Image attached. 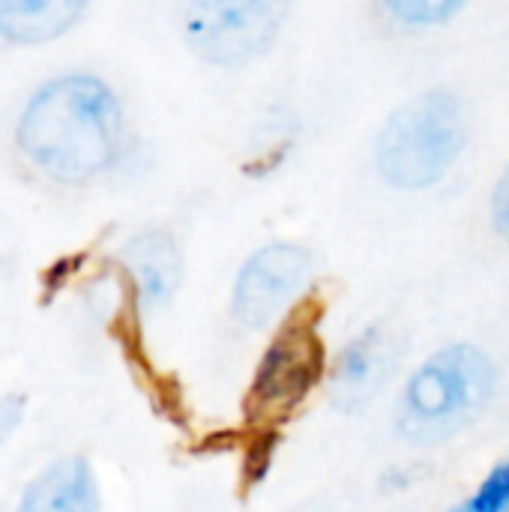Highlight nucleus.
Listing matches in <instances>:
<instances>
[{
    "instance_id": "nucleus-1",
    "label": "nucleus",
    "mask_w": 509,
    "mask_h": 512,
    "mask_svg": "<svg viewBox=\"0 0 509 512\" xmlns=\"http://www.w3.org/2000/svg\"><path fill=\"white\" fill-rule=\"evenodd\" d=\"M15 138L21 153L51 180L87 183L117 159L120 102L93 75H60L30 96Z\"/></svg>"
},
{
    "instance_id": "nucleus-2",
    "label": "nucleus",
    "mask_w": 509,
    "mask_h": 512,
    "mask_svg": "<svg viewBox=\"0 0 509 512\" xmlns=\"http://www.w3.org/2000/svg\"><path fill=\"white\" fill-rule=\"evenodd\" d=\"M465 141V105L450 90H426L387 117L375 144V162L384 183L420 192L447 177Z\"/></svg>"
},
{
    "instance_id": "nucleus-3",
    "label": "nucleus",
    "mask_w": 509,
    "mask_h": 512,
    "mask_svg": "<svg viewBox=\"0 0 509 512\" xmlns=\"http://www.w3.org/2000/svg\"><path fill=\"white\" fill-rule=\"evenodd\" d=\"M495 393V366L474 345L429 357L405 384L399 429L408 441L432 444L465 429Z\"/></svg>"
},
{
    "instance_id": "nucleus-4",
    "label": "nucleus",
    "mask_w": 509,
    "mask_h": 512,
    "mask_svg": "<svg viewBox=\"0 0 509 512\" xmlns=\"http://www.w3.org/2000/svg\"><path fill=\"white\" fill-rule=\"evenodd\" d=\"M285 21L288 0H189L183 36L204 63L237 69L264 57Z\"/></svg>"
},
{
    "instance_id": "nucleus-5",
    "label": "nucleus",
    "mask_w": 509,
    "mask_h": 512,
    "mask_svg": "<svg viewBox=\"0 0 509 512\" xmlns=\"http://www.w3.org/2000/svg\"><path fill=\"white\" fill-rule=\"evenodd\" d=\"M324 375V342L318 324L309 312H294L279 330L273 345L264 351L249 399L246 414L255 426L285 423L300 402L318 387Z\"/></svg>"
},
{
    "instance_id": "nucleus-6",
    "label": "nucleus",
    "mask_w": 509,
    "mask_h": 512,
    "mask_svg": "<svg viewBox=\"0 0 509 512\" xmlns=\"http://www.w3.org/2000/svg\"><path fill=\"white\" fill-rule=\"evenodd\" d=\"M312 276V255L291 243L258 249L234 285V315L240 324L261 330L291 309Z\"/></svg>"
},
{
    "instance_id": "nucleus-7",
    "label": "nucleus",
    "mask_w": 509,
    "mask_h": 512,
    "mask_svg": "<svg viewBox=\"0 0 509 512\" xmlns=\"http://www.w3.org/2000/svg\"><path fill=\"white\" fill-rule=\"evenodd\" d=\"M18 512H99V489L84 459H60L24 492Z\"/></svg>"
},
{
    "instance_id": "nucleus-8",
    "label": "nucleus",
    "mask_w": 509,
    "mask_h": 512,
    "mask_svg": "<svg viewBox=\"0 0 509 512\" xmlns=\"http://www.w3.org/2000/svg\"><path fill=\"white\" fill-rule=\"evenodd\" d=\"M90 0H0V39L42 45L63 36L84 15Z\"/></svg>"
},
{
    "instance_id": "nucleus-9",
    "label": "nucleus",
    "mask_w": 509,
    "mask_h": 512,
    "mask_svg": "<svg viewBox=\"0 0 509 512\" xmlns=\"http://www.w3.org/2000/svg\"><path fill=\"white\" fill-rule=\"evenodd\" d=\"M126 267L138 282L141 300L147 306H162L180 279V258L165 234H141L126 246Z\"/></svg>"
},
{
    "instance_id": "nucleus-10",
    "label": "nucleus",
    "mask_w": 509,
    "mask_h": 512,
    "mask_svg": "<svg viewBox=\"0 0 509 512\" xmlns=\"http://www.w3.org/2000/svg\"><path fill=\"white\" fill-rule=\"evenodd\" d=\"M468 0H381L384 12L408 27H435L465 9Z\"/></svg>"
},
{
    "instance_id": "nucleus-11",
    "label": "nucleus",
    "mask_w": 509,
    "mask_h": 512,
    "mask_svg": "<svg viewBox=\"0 0 509 512\" xmlns=\"http://www.w3.org/2000/svg\"><path fill=\"white\" fill-rule=\"evenodd\" d=\"M378 351L372 345V336L354 342L345 354H342V363H339V381L345 390H366L369 378L378 372Z\"/></svg>"
},
{
    "instance_id": "nucleus-12",
    "label": "nucleus",
    "mask_w": 509,
    "mask_h": 512,
    "mask_svg": "<svg viewBox=\"0 0 509 512\" xmlns=\"http://www.w3.org/2000/svg\"><path fill=\"white\" fill-rule=\"evenodd\" d=\"M468 507L474 512H509V462L489 471Z\"/></svg>"
},
{
    "instance_id": "nucleus-13",
    "label": "nucleus",
    "mask_w": 509,
    "mask_h": 512,
    "mask_svg": "<svg viewBox=\"0 0 509 512\" xmlns=\"http://www.w3.org/2000/svg\"><path fill=\"white\" fill-rule=\"evenodd\" d=\"M492 222H495V231L509 243V168L498 180L495 195H492Z\"/></svg>"
},
{
    "instance_id": "nucleus-14",
    "label": "nucleus",
    "mask_w": 509,
    "mask_h": 512,
    "mask_svg": "<svg viewBox=\"0 0 509 512\" xmlns=\"http://www.w3.org/2000/svg\"><path fill=\"white\" fill-rule=\"evenodd\" d=\"M21 411H24V402L21 399H15V396H3L0 399V444L18 429Z\"/></svg>"
},
{
    "instance_id": "nucleus-15",
    "label": "nucleus",
    "mask_w": 509,
    "mask_h": 512,
    "mask_svg": "<svg viewBox=\"0 0 509 512\" xmlns=\"http://www.w3.org/2000/svg\"><path fill=\"white\" fill-rule=\"evenodd\" d=\"M453 512H474V510H471L468 504H462V507H456V510H453Z\"/></svg>"
}]
</instances>
